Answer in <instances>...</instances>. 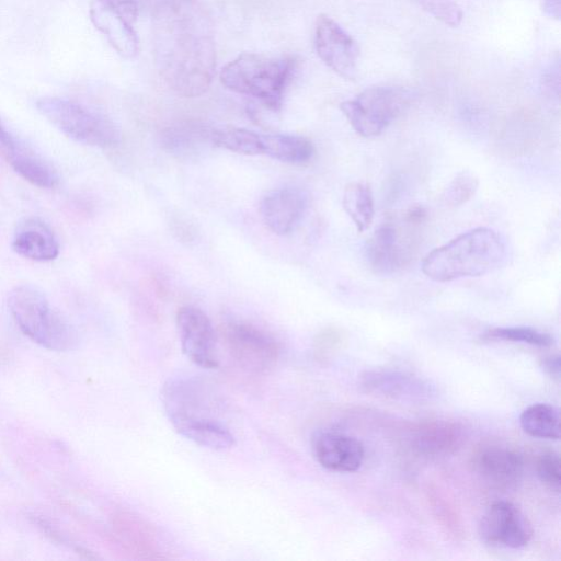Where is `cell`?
I'll return each instance as SVG.
<instances>
[{"mask_svg":"<svg viewBox=\"0 0 561 561\" xmlns=\"http://www.w3.org/2000/svg\"><path fill=\"white\" fill-rule=\"evenodd\" d=\"M421 225L405 214L382 222L365 247L370 268L377 274L390 275L405 267L416 252L419 241L415 231Z\"/></svg>","mask_w":561,"mask_h":561,"instance_id":"cell-7","label":"cell"},{"mask_svg":"<svg viewBox=\"0 0 561 561\" xmlns=\"http://www.w3.org/2000/svg\"><path fill=\"white\" fill-rule=\"evenodd\" d=\"M261 154L290 164H305L314 154L313 144L304 136L261 134Z\"/></svg>","mask_w":561,"mask_h":561,"instance_id":"cell-19","label":"cell"},{"mask_svg":"<svg viewBox=\"0 0 561 561\" xmlns=\"http://www.w3.org/2000/svg\"><path fill=\"white\" fill-rule=\"evenodd\" d=\"M463 439V427L447 420L425 421L412 431L413 448L425 456L453 454L460 447Z\"/></svg>","mask_w":561,"mask_h":561,"instance_id":"cell-18","label":"cell"},{"mask_svg":"<svg viewBox=\"0 0 561 561\" xmlns=\"http://www.w3.org/2000/svg\"><path fill=\"white\" fill-rule=\"evenodd\" d=\"M343 334L336 329H325L317 336L314 341L316 354L320 357H327L334 352L341 344Z\"/></svg>","mask_w":561,"mask_h":561,"instance_id":"cell-29","label":"cell"},{"mask_svg":"<svg viewBox=\"0 0 561 561\" xmlns=\"http://www.w3.org/2000/svg\"><path fill=\"white\" fill-rule=\"evenodd\" d=\"M12 249L33 261H51L59 254V243L51 228L42 219L27 218L14 231Z\"/></svg>","mask_w":561,"mask_h":561,"instance_id":"cell-17","label":"cell"},{"mask_svg":"<svg viewBox=\"0 0 561 561\" xmlns=\"http://www.w3.org/2000/svg\"><path fill=\"white\" fill-rule=\"evenodd\" d=\"M8 157L13 170L31 184L41 188H54L58 185L56 171L22 146L8 153Z\"/></svg>","mask_w":561,"mask_h":561,"instance_id":"cell-20","label":"cell"},{"mask_svg":"<svg viewBox=\"0 0 561 561\" xmlns=\"http://www.w3.org/2000/svg\"><path fill=\"white\" fill-rule=\"evenodd\" d=\"M424 11L449 26H458L462 20L461 8L454 0H412Z\"/></svg>","mask_w":561,"mask_h":561,"instance_id":"cell-27","label":"cell"},{"mask_svg":"<svg viewBox=\"0 0 561 561\" xmlns=\"http://www.w3.org/2000/svg\"><path fill=\"white\" fill-rule=\"evenodd\" d=\"M542 9L548 16L559 20L561 15V0H542Z\"/></svg>","mask_w":561,"mask_h":561,"instance_id":"cell-33","label":"cell"},{"mask_svg":"<svg viewBox=\"0 0 561 561\" xmlns=\"http://www.w3.org/2000/svg\"><path fill=\"white\" fill-rule=\"evenodd\" d=\"M36 107L62 134L84 145L112 148L122 141L114 122L71 100L44 96L36 101Z\"/></svg>","mask_w":561,"mask_h":561,"instance_id":"cell-5","label":"cell"},{"mask_svg":"<svg viewBox=\"0 0 561 561\" xmlns=\"http://www.w3.org/2000/svg\"><path fill=\"white\" fill-rule=\"evenodd\" d=\"M314 46L320 59L334 72L354 79L359 48L353 37L334 20L320 15L316 22Z\"/></svg>","mask_w":561,"mask_h":561,"instance_id":"cell-12","label":"cell"},{"mask_svg":"<svg viewBox=\"0 0 561 561\" xmlns=\"http://www.w3.org/2000/svg\"><path fill=\"white\" fill-rule=\"evenodd\" d=\"M479 187L478 178L470 171L458 172L444 191V202L449 206H460L473 197Z\"/></svg>","mask_w":561,"mask_h":561,"instance_id":"cell-26","label":"cell"},{"mask_svg":"<svg viewBox=\"0 0 561 561\" xmlns=\"http://www.w3.org/2000/svg\"><path fill=\"white\" fill-rule=\"evenodd\" d=\"M543 85L551 92H556L559 95L560 89V64L557 59L551 64L543 75Z\"/></svg>","mask_w":561,"mask_h":561,"instance_id":"cell-30","label":"cell"},{"mask_svg":"<svg viewBox=\"0 0 561 561\" xmlns=\"http://www.w3.org/2000/svg\"><path fill=\"white\" fill-rule=\"evenodd\" d=\"M311 451L323 468L353 472L360 468L364 460V447L353 436L337 431H318L311 438Z\"/></svg>","mask_w":561,"mask_h":561,"instance_id":"cell-14","label":"cell"},{"mask_svg":"<svg viewBox=\"0 0 561 561\" xmlns=\"http://www.w3.org/2000/svg\"><path fill=\"white\" fill-rule=\"evenodd\" d=\"M8 307L20 330L35 343L53 351L75 347L78 335L72 324L32 285L13 288Z\"/></svg>","mask_w":561,"mask_h":561,"instance_id":"cell-4","label":"cell"},{"mask_svg":"<svg viewBox=\"0 0 561 561\" xmlns=\"http://www.w3.org/2000/svg\"><path fill=\"white\" fill-rule=\"evenodd\" d=\"M308 194L300 187L284 186L266 193L260 203V214L265 226L275 234L290 233L301 221Z\"/></svg>","mask_w":561,"mask_h":561,"instance_id":"cell-13","label":"cell"},{"mask_svg":"<svg viewBox=\"0 0 561 561\" xmlns=\"http://www.w3.org/2000/svg\"><path fill=\"white\" fill-rule=\"evenodd\" d=\"M412 94L402 87L365 89L340 107L354 130L366 138L380 135L409 106Z\"/></svg>","mask_w":561,"mask_h":561,"instance_id":"cell-6","label":"cell"},{"mask_svg":"<svg viewBox=\"0 0 561 561\" xmlns=\"http://www.w3.org/2000/svg\"><path fill=\"white\" fill-rule=\"evenodd\" d=\"M342 203L357 231H366L370 227L375 215L374 198L369 185L363 182L348 183L344 188Z\"/></svg>","mask_w":561,"mask_h":561,"instance_id":"cell-21","label":"cell"},{"mask_svg":"<svg viewBox=\"0 0 561 561\" xmlns=\"http://www.w3.org/2000/svg\"><path fill=\"white\" fill-rule=\"evenodd\" d=\"M156 65L167 85L183 98L204 94L216 69L210 15L199 0H157L152 14Z\"/></svg>","mask_w":561,"mask_h":561,"instance_id":"cell-1","label":"cell"},{"mask_svg":"<svg viewBox=\"0 0 561 561\" xmlns=\"http://www.w3.org/2000/svg\"><path fill=\"white\" fill-rule=\"evenodd\" d=\"M138 7L134 0H90V19L108 41L115 51L124 58H133L139 49L133 23Z\"/></svg>","mask_w":561,"mask_h":561,"instance_id":"cell-8","label":"cell"},{"mask_svg":"<svg viewBox=\"0 0 561 561\" xmlns=\"http://www.w3.org/2000/svg\"><path fill=\"white\" fill-rule=\"evenodd\" d=\"M473 469L492 488L510 490L520 482L524 461L517 451L508 447L490 445L474 454Z\"/></svg>","mask_w":561,"mask_h":561,"instance_id":"cell-15","label":"cell"},{"mask_svg":"<svg viewBox=\"0 0 561 561\" xmlns=\"http://www.w3.org/2000/svg\"><path fill=\"white\" fill-rule=\"evenodd\" d=\"M519 423L527 434L548 439L560 437V414L559 410L547 403H535L526 408L520 416Z\"/></svg>","mask_w":561,"mask_h":561,"instance_id":"cell-22","label":"cell"},{"mask_svg":"<svg viewBox=\"0 0 561 561\" xmlns=\"http://www.w3.org/2000/svg\"><path fill=\"white\" fill-rule=\"evenodd\" d=\"M134 1H136V0H134ZM136 2H137V1H136Z\"/></svg>","mask_w":561,"mask_h":561,"instance_id":"cell-34","label":"cell"},{"mask_svg":"<svg viewBox=\"0 0 561 561\" xmlns=\"http://www.w3.org/2000/svg\"><path fill=\"white\" fill-rule=\"evenodd\" d=\"M211 142V130L197 127H178L169 129L163 136L167 149L179 157H187L198 151L199 146Z\"/></svg>","mask_w":561,"mask_h":561,"instance_id":"cell-24","label":"cell"},{"mask_svg":"<svg viewBox=\"0 0 561 561\" xmlns=\"http://www.w3.org/2000/svg\"><path fill=\"white\" fill-rule=\"evenodd\" d=\"M0 144L5 149L7 153H10V152L16 150L19 147H21L19 141H16V139L5 128L1 118H0Z\"/></svg>","mask_w":561,"mask_h":561,"instance_id":"cell-32","label":"cell"},{"mask_svg":"<svg viewBox=\"0 0 561 561\" xmlns=\"http://www.w3.org/2000/svg\"><path fill=\"white\" fill-rule=\"evenodd\" d=\"M296 65L291 56L243 53L221 69L220 81L229 90L252 96L276 112Z\"/></svg>","mask_w":561,"mask_h":561,"instance_id":"cell-3","label":"cell"},{"mask_svg":"<svg viewBox=\"0 0 561 561\" xmlns=\"http://www.w3.org/2000/svg\"><path fill=\"white\" fill-rule=\"evenodd\" d=\"M175 322L186 357L203 368H217L216 336L207 314L196 307L183 306L176 312Z\"/></svg>","mask_w":561,"mask_h":561,"instance_id":"cell-11","label":"cell"},{"mask_svg":"<svg viewBox=\"0 0 561 561\" xmlns=\"http://www.w3.org/2000/svg\"><path fill=\"white\" fill-rule=\"evenodd\" d=\"M506 259L507 245L502 234L478 227L431 251L422 261V272L435 282H450L491 273Z\"/></svg>","mask_w":561,"mask_h":561,"instance_id":"cell-2","label":"cell"},{"mask_svg":"<svg viewBox=\"0 0 561 561\" xmlns=\"http://www.w3.org/2000/svg\"><path fill=\"white\" fill-rule=\"evenodd\" d=\"M483 340L526 343L539 347H549L554 339L549 333L530 327H496L483 334Z\"/></svg>","mask_w":561,"mask_h":561,"instance_id":"cell-25","label":"cell"},{"mask_svg":"<svg viewBox=\"0 0 561 561\" xmlns=\"http://www.w3.org/2000/svg\"><path fill=\"white\" fill-rule=\"evenodd\" d=\"M225 339L229 353L243 368L262 373L277 362V341L268 332L251 323H229L225 330Z\"/></svg>","mask_w":561,"mask_h":561,"instance_id":"cell-9","label":"cell"},{"mask_svg":"<svg viewBox=\"0 0 561 561\" xmlns=\"http://www.w3.org/2000/svg\"><path fill=\"white\" fill-rule=\"evenodd\" d=\"M541 368L552 379L559 381L561 377V358L559 354H552L541 359Z\"/></svg>","mask_w":561,"mask_h":561,"instance_id":"cell-31","label":"cell"},{"mask_svg":"<svg viewBox=\"0 0 561 561\" xmlns=\"http://www.w3.org/2000/svg\"><path fill=\"white\" fill-rule=\"evenodd\" d=\"M360 387L368 393L393 400H415L432 393L428 383L397 370H369L360 377Z\"/></svg>","mask_w":561,"mask_h":561,"instance_id":"cell-16","label":"cell"},{"mask_svg":"<svg viewBox=\"0 0 561 561\" xmlns=\"http://www.w3.org/2000/svg\"><path fill=\"white\" fill-rule=\"evenodd\" d=\"M536 472L540 481L557 493L561 488V471L559 454L552 450L539 455L536 463Z\"/></svg>","mask_w":561,"mask_h":561,"instance_id":"cell-28","label":"cell"},{"mask_svg":"<svg viewBox=\"0 0 561 561\" xmlns=\"http://www.w3.org/2000/svg\"><path fill=\"white\" fill-rule=\"evenodd\" d=\"M214 146L247 154H261V134L244 128H225L211 130Z\"/></svg>","mask_w":561,"mask_h":561,"instance_id":"cell-23","label":"cell"},{"mask_svg":"<svg viewBox=\"0 0 561 561\" xmlns=\"http://www.w3.org/2000/svg\"><path fill=\"white\" fill-rule=\"evenodd\" d=\"M482 541L496 547L518 549L533 537V527L527 516L514 503L496 501L483 513L479 523Z\"/></svg>","mask_w":561,"mask_h":561,"instance_id":"cell-10","label":"cell"}]
</instances>
